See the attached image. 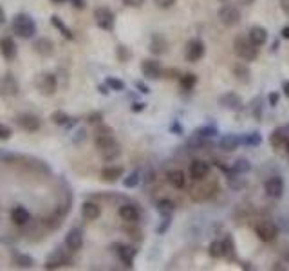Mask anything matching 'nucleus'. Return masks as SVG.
Returning <instances> with one entry per match:
<instances>
[{
    "mask_svg": "<svg viewBox=\"0 0 289 271\" xmlns=\"http://www.w3.org/2000/svg\"><path fill=\"white\" fill-rule=\"evenodd\" d=\"M155 208H157L161 217H172V213H174V210H175V204L170 201V199H161V201H157Z\"/></svg>",
    "mask_w": 289,
    "mask_h": 271,
    "instance_id": "nucleus-32",
    "label": "nucleus"
},
{
    "mask_svg": "<svg viewBox=\"0 0 289 271\" xmlns=\"http://www.w3.org/2000/svg\"><path fill=\"white\" fill-rule=\"evenodd\" d=\"M195 134L201 136V137H205V139H210V137H214V136L217 134V129H215L214 125H205V127H201V129H197Z\"/></svg>",
    "mask_w": 289,
    "mask_h": 271,
    "instance_id": "nucleus-39",
    "label": "nucleus"
},
{
    "mask_svg": "<svg viewBox=\"0 0 289 271\" xmlns=\"http://www.w3.org/2000/svg\"><path fill=\"white\" fill-rule=\"evenodd\" d=\"M217 16H219V20L226 25V27H233L240 22V11L239 7H235L231 4H224L217 11Z\"/></svg>",
    "mask_w": 289,
    "mask_h": 271,
    "instance_id": "nucleus-4",
    "label": "nucleus"
},
{
    "mask_svg": "<svg viewBox=\"0 0 289 271\" xmlns=\"http://www.w3.org/2000/svg\"><path fill=\"white\" fill-rule=\"evenodd\" d=\"M154 4L157 5L159 9H170V7L175 4V0H154Z\"/></svg>",
    "mask_w": 289,
    "mask_h": 271,
    "instance_id": "nucleus-46",
    "label": "nucleus"
},
{
    "mask_svg": "<svg viewBox=\"0 0 289 271\" xmlns=\"http://www.w3.org/2000/svg\"><path fill=\"white\" fill-rule=\"evenodd\" d=\"M69 264V257L65 253L64 250H55L51 253V257L47 259L45 262V270H56V268H62V266H67Z\"/></svg>",
    "mask_w": 289,
    "mask_h": 271,
    "instance_id": "nucleus-15",
    "label": "nucleus"
},
{
    "mask_svg": "<svg viewBox=\"0 0 289 271\" xmlns=\"http://www.w3.org/2000/svg\"><path fill=\"white\" fill-rule=\"evenodd\" d=\"M141 74L146 78V80H159L161 78V64L159 60H155V58H144L141 62Z\"/></svg>",
    "mask_w": 289,
    "mask_h": 271,
    "instance_id": "nucleus-8",
    "label": "nucleus"
},
{
    "mask_svg": "<svg viewBox=\"0 0 289 271\" xmlns=\"http://www.w3.org/2000/svg\"><path fill=\"white\" fill-rule=\"evenodd\" d=\"M284 132H286V136H288V141H289V125L284 127Z\"/></svg>",
    "mask_w": 289,
    "mask_h": 271,
    "instance_id": "nucleus-62",
    "label": "nucleus"
},
{
    "mask_svg": "<svg viewBox=\"0 0 289 271\" xmlns=\"http://www.w3.org/2000/svg\"><path fill=\"white\" fill-rule=\"evenodd\" d=\"M231 72H233L235 80L240 81V83H249V81H251V70H249V67L246 66V64H242V62L235 64V66L231 67Z\"/></svg>",
    "mask_w": 289,
    "mask_h": 271,
    "instance_id": "nucleus-23",
    "label": "nucleus"
},
{
    "mask_svg": "<svg viewBox=\"0 0 289 271\" xmlns=\"http://www.w3.org/2000/svg\"><path fill=\"white\" fill-rule=\"evenodd\" d=\"M233 51L246 62H253L259 56V47L249 40V36H237L233 40Z\"/></svg>",
    "mask_w": 289,
    "mask_h": 271,
    "instance_id": "nucleus-2",
    "label": "nucleus"
},
{
    "mask_svg": "<svg viewBox=\"0 0 289 271\" xmlns=\"http://www.w3.org/2000/svg\"><path fill=\"white\" fill-rule=\"evenodd\" d=\"M18 89H20V85H18V81H16V78L13 74H5L2 80H0V92L5 96H16L18 94Z\"/></svg>",
    "mask_w": 289,
    "mask_h": 271,
    "instance_id": "nucleus-19",
    "label": "nucleus"
},
{
    "mask_svg": "<svg viewBox=\"0 0 289 271\" xmlns=\"http://www.w3.org/2000/svg\"><path fill=\"white\" fill-rule=\"evenodd\" d=\"M51 24H53V27L55 29H58V33H62V36H64L65 40H74V33L67 27V25L62 22V18L58 15H53L51 16Z\"/></svg>",
    "mask_w": 289,
    "mask_h": 271,
    "instance_id": "nucleus-29",
    "label": "nucleus"
},
{
    "mask_svg": "<svg viewBox=\"0 0 289 271\" xmlns=\"http://www.w3.org/2000/svg\"><path fill=\"white\" fill-rule=\"evenodd\" d=\"M123 166H105L101 170V179L107 181V183H116L123 176Z\"/></svg>",
    "mask_w": 289,
    "mask_h": 271,
    "instance_id": "nucleus-28",
    "label": "nucleus"
},
{
    "mask_svg": "<svg viewBox=\"0 0 289 271\" xmlns=\"http://www.w3.org/2000/svg\"><path fill=\"white\" fill-rule=\"evenodd\" d=\"M208 253H210V257H214V259H220V257H224V244H222V241H212L210 242Z\"/></svg>",
    "mask_w": 289,
    "mask_h": 271,
    "instance_id": "nucleus-34",
    "label": "nucleus"
},
{
    "mask_svg": "<svg viewBox=\"0 0 289 271\" xmlns=\"http://www.w3.org/2000/svg\"><path fill=\"white\" fill-rule=\"evenodd\" d=\"M51 121L55 123V125H67L71 121V118L67 116V112H64V111H55L53 114H51Z\"/></svg>",
    "mask_w": 289,
    "mask_h": 271,
    "instance_id": "nucleus-37",
    "label": "nucleus"
},
{
    "mask_svg": "<svg viewBox=\"0 0 289 271\" xmlns=\"http://www.w3.org/2000/svg\"><path fill=\"white\" fill-rule=\"evenodd\" d=\"M168 183L174 186V188H185V183H186L185 174L181 170H172L168 174Z\"/></svg>",
    "mask_w": 289,
    "mask_h": 271,
    "instance_id": "nucleus-33",
    "label": "nucleus"
},
{
    "mask_svg": "<svg viewBox=\"0 0 289 271\" xmlns=\"http://www.w3.org/2000/svg\"><path fill=\"white\" fill-rule=\"evenodd\" d=\"M249 109H251V112H253L255 118H257V120H260V118H262V114H260V109H262V98H260V96H257V98L251 101Z\"/></svg>",
    "mask_w": 289,
    "mask_h": 271,
    "instance_id": "nucleus-44",
    "label": "nucleus"
},
{
    "mask_svg": "<svg viewBox=\"0 0 289 271\" xmlns=\"http://www.w3.org/2000/svg\"><path fill=\"white\" fill-rule=\"evenodd\" d=\"M197 83V76L195 74H185L179 78V85L183 90H192Z\"/></svg>",
    "mask_w": 289,
    "mask_h": 271,
    "instance_id": "nucleus-36",
    "label": "nucleus"
},
{
    "mask_svg": "<svg viewBox=\"0 0 289 271\" xmlns=\"http://www.w3.org/2000/svg\"><path fill=\"white\" fill-rule=\"evenodd\" d=\"M65 246L69 251H80L83 248V231L80 228H72L65 235Z\"/></svg>",
    "mask_w": 289,
    "mask_h": 271,
    "instance_id": "nucleus-11",
    "label": "nucleus"
},
{
    "mask_svg": "<svg viewBox=\"0 0 289 271\" xmlns=\"http://www.w3.org/2000/svg\"><path fill=\"white\" fill-rule=\"evenodd\" d=\"M228 179H229V186L235 188V190H240V188L244 186V181L242 179H233V176H229Z\"/></svg>",
    "mask_w": 289,
    "mask_h": 271,
    "instance_id": "nucleus-49",
    "label": "nucleus"
},
{
    "mask_svg": "<svg viewBox=\"0 0 289 271\" xmlns=\"http://www.w3.org/2000/svg\"><path fill=\"white\" fill-rule=\"evenodd\" d=\"M11 29L16 36H20L24 40H29L36 35V22L31 18L27 13H18L13 16L11 22Z\"/></svg>",
    "mask_w": 289,
    "mask_h": 271,
    "instance_id": "nucleus-1",
    "label": "nucleus"
},
{
    "mask_svg": "<svg viewBox=\"0 0 289 271\" xmlns=\"http://www.w3.org/2000/svg\"><path fill=\"white\" fill-rule=\"evenodd\" d=\"M282 90H284V94L289 98V81H284V83H282Z\"/></svg>",
    "mask_w": 289,
    "mask_h": 271,
    "instance_id": "nucleus-58",
    "label": "nucleus"
},
{
    "mask_svg": "<svg viewBox=\"0 0 289 271\" xmlns=\"http://www.w3.org/2000/svg\"><path fill=\"white\" fill-rule=\"evenodd\" d=\"M286 146H288V154H289V141H288V143H286Z\"/></svg>",
    "mask_w": 289,
    "mask_h": 271,
    "instance_id": "nucleus-64",
    "label": "nucleus"
},
{
    "mask_svg": "<svg viewBox=\"0 0 289 271\" xmlns=\"http://www.w3.org/2000/svg\"><path fill=\"white\" fill-rule=\"evenodd\" d=\"M35 87L42 96H53L56 92V87H58L56 76L51 72H40L35 78Z\"/></svg>",
    "mask_w": 289,
    "mask_h": 271,
    "instance_id": "nucleus-3",
    "label": "nucleus"
},
{
    "mask_svg": "<svg viewBox=\"0 0 289 271\" xmlns=\"http://www.w3.org/2000/svg\"><path fill=\"white\" fill-rule=\"evenodd\" d=\"M11 221L15 222L16 226H24L31 221V213L25 210L24 206H15L11 211Z\"/></svg>",
    "mask_w": 289,
    "mask_h": 271,
    "instance_id": "nucleus-26",
    "label": "nucleus"
},
{
    "mask_svg": "<svg viewBox=\"0 0 289 271\" xmlns=\"http://www.w3.org/2000/svg\"><path fill=\"white\" fill-rule=\"evenodd\" d=\"M260 143H262V137H260L259 132H251V134H244L242 136V145L246 146H259Z\"/></svg>",
    "mask_w": 289,
    "mask_h": 271,
    "instance_id": "nucleus-35",
    "label": "nucleus"
},
{
    "mask_svg": "<svg viewBox=\"0 0 289 271\" xmlns=\"http://www.w3.org/2000/svg\"><path fill=\"white\" fill-rule=\"evenodd\" d=\"M168 226H170V217H165V224H161L159 228H157V233H159V235H163V233L168 230Z\"/></svg>",
    "mask_w": 289,
    "mask_h": 271,
    "instance_id": "nucleus-54",
    "label": "nucleus"
},
{
    "mask_svg": "<svg viewBox=\"0 0 289 271\" xmlns=\"http://www.w3.org/2000/svg\"><path fill=\"white\" fill-rule=\"evenodd\" d=\"M134 85H136V89L140 90L141 94H148V92H150V89H148V85H144L143 81H136Z\"/></svg>",
    "mask_w": 289,
    "mask_h": 271,
    "instance_id": "nucleus-51",
    "label": "nucleus"
},
{
    "mask_svg": "<svg viewBox=\"0 0 289 271\" xmlns=\"http://www.w3.org/2000/svg\"><path fill=\"white\" fill-rule=\"evenodd\" d=\"M101 120H103V114H101V112H92V114H89V118H87V121L92 123V125L101 123Z\"/></svg>",
    "mask_w": 289,
    "mask_h": 271,
    "instance_id": "nucleus-47",
    "label": "nucleus"
},
{
    "mask_svg": "<svg viewBox=\"0 0 289 271\" xmlns=\"http://www.w3.org/2000/svg\"><path fill=\"white\" fill-rule=\"evenodd\" d=\"M116 250V255L120 257V261L123 262L125 266H132V262H134V257L138 253L134 246H125V244H116L114 246Z\"/></svg>",
    "mask_w": 289,
    "mask_h": 271,
    "instance_id": "nucleus-18",
    "label": "nucleus"
},
{
    "mask_svg": "<svg viewBox=\"0 0 289 271\" xmlns=\"http://www.w3.org/2000/svg\"><path fill=\"white\" fill-rule=\"evenodd\" d=\"M143 109H144V103H132V107H130L132 112H141Z\"/></svg>",
    "mask_w": 289,
    "mask_h": 271,
    "instance_id": "nucleus-56",
    "label": "nucleus"
},
{
    "mask_svg": "<svg viewBox=\"0 0 289 271\" xmlns=\"http://www.w3.org/2000/svg\"><path fill=\"white\" fill-rule=\"evenodd\" d=\"M239 4H242V5H251V4H255V0H239Z\"/></svg>",
    "mask_w": 289,
    "mask_h": 271,
    "instance_id": "nucleus-61",
    "label": "nucleus"
},
{
    "mask_svg": "<svg viewBox=\"0 0 289 271\" xmlns=\"http://www.w3.org/2000/svg\"><path fill=\"white\" fill-rule=\"evenodd\" d=\"M240 145H242V136H237V134H224L219 141V146L224 152L237 150Z\"/></svg>",
    "mask_w": 289,
    "mask_h": 271,
    "instance_id": "nucleus-21",
    "label": "nucleus"
},
{
    "mask_svg": "<svg viewBox=\"0 0 289 271\" xmlns=\"http://www.w3.org/2000/svg\"><path fill=\"white\" fill-rule=\"evenodd\" d=\"M16 266L20 268H33L35 266V259L29 255H16Z\"/></svg>",
    "mask_w": 289,
    "mask_h": 271,
    "instance_id": "nucleus-42",
    "label": "nucleus"
},
{
    "mask_svg": "<svg viewBox=\"0 0 289 271\" xmlns=\"http://www.w3.org/2000/svg\"><path fill=\"white\" fill-rule=\"evenodd\" d=\"M138 183H140V172H130L123 179L125 188H134V186H138Z\"/></svg>",
    "mask_w": 289,
    "mask_h": 271,
    "instance_id": "nucleus-40",
    "label": "nucleus"
},
{
    "mask_svg": "<svg viewBox=\"0 0 289 271\" xmlns=\"http://www.w3.org/2000/svg\"><path fill=\"white\" fill-rule=\"evenodd\" d=\"M219 105H222L228 111H240L242 109V98L235 92H224L222 96H219Z\"/></svg>",
    "mask_w": 289,
    "mask_h": 271,
    "instance_id": "nucleus-14",
    "label": "nucleus"
},
{
    "mask_svg": "<svg viewBox=\"0 0 289 271\" xmlns=\"http://www.w3.org/2000/svg\"><path fill=\"white\" fill-rule=\"evenodd\" d=\"M280 9L284 11V15L289 16V0H280Z\"/></svg>",
    "mask_w": 289,
    "mask_h": 271,
    "instance_id": "nucleus-55",
    "label": "nucleus"
},
{
    "mask_svg": "<svg viewBox=\"0 0 289 271\" xmlns=\"http://www.w3.org/2000/svg\"><path fill=\"white\" fill-rule=\"evenodd\" d=\"M114 141H116L114 131H112L109 125L98 123V127H96V131H94V145H96V148L100 150V148L110 145V143H114Z\"/></svg>",
    "mask_w": 289,
    "mask_h": 271,
    "instance_id": "nucleus-5",
    "label": "nucleus"
},
{
    "mask_svg": "<svg viewBox=\"0 0 289 271\" xmlns=\"http://www.w3.org/2000/svg\"><path fill=\"white\" fill-rule=\"evenodd\" d=\"M222 244H224V257L228 259V261H235V244H233V239L231 237H226L224 241H222Z\"/></svg>",
    "mask_w": 289,
    "mask_h": 271,
    "instance_id": "nucleus-38",
    "label": "nucleus"
},
{
    "mask_svg": "<svg viewBox=\"0 0 289 271\" xmlns=\"http://www.w3.org/2000/svg\"><path fill=\"white\" fill-rule=\"evenodd\" d=\"M264 190L269 197L279 199V197H282V194H284V179L279 176L269 177V179L264 183Z\"/></svg>",
    "mask_w": 289,
    "mask_h": 271,
    "instance_id": "nucleus-12",
    "label": "nucleus"
},
{
    "mask_svg": "<svg viewBox=\"0 0 289 271\" xmlns=\"http://www.w3.org/2000/svg\"><path fill=\"white\" fill-rule=\"evenodd\" d=\"M249 40L253 42L257 47H260V45H264L266 42H268V31L264 29V27H260V25H253L251 29H249Z\"/></svg>",
    "mask_w": 289,
    "mask_h": 271,
    "instance_id": "nucleus-25",
    "label": "nucleus"
},
{
    "mask_svg": "<svg viewBox=\"0 0 289 271\" xmlns=\"http://www.w3.org/2000/svg\"><path fill=\"white\" fill-rule=\"evenodd\" d=\"M98 90H100L101 94H105V96H107V94L110 92V89H109V85H107V83H105V85H100V87H98Z\"/></svg>",
    "mask_w": 289,
    "mask_h": 271,
    "instance_id": "nucleus-57",
    "label": "nucleus"
},
{
    "mask_svg": "<svg viewBox=\"0 0 289 271\" xmlns=\"http://www.w3.org/2000/svg\"><path fill=\"white\" fill-rule=\"evenodd\" d=\"M255 233H257V237H259L260 241L271 242L279 235V228L271 221H260L259 224L255 226Z\"/></svg>",
    "mask_w": 289,
    "mask_h": 271,
    "instance_id": "nucleus-7",
    "label": "nucleus"
},
{
    "mask_svg": "<svg viewBox=\"0 0 289 271\" xmlns=\"http://www.w3.org/2000/svg\"><path fill=\"white\" fill-rule=\"evenodd\" d=\"M94 20L96 25L103 31L114 29V13L109 7H96L94 9Z\"/></svg>",
    "mask_w": 289,
    "mask_h": 271,
    "instance_id": "nucleus-6",
    "label": "nucleus"
},
{
    "mask_svg": "<svg viewBox=\"0 0 289 271\" xmlns=\"http://www.w3.org/2000/svg\"><path fill=\"white\" fill-rule=\"evenodd\" d=\"M81 215H83V219H87V221H96V219H100V215H101V208L92 201H85L83 204H81Z\"/></svg>",
    "mask_w": 289,
    "mask_h": 271,
    "instance_id": "nucleus-22",
    "label": "nucleus"
},
{
    "mask_svg": "<svg viewBox=\"0 0 289 271\" xmlns=\"http://www.w3.org/2000/svg\"><path fill=\"white\" fill-rule=\"evenodd\" d=\"M105 83L109 85L110 90H118V92H120V90H125V83H123V81L118 80V78H112V76H109V78L105 80Z\"/></svg>",
    "mask_w": 289,
    "mask_h": 271,
    "instance_id": "nucleus-43",
    "label": "nucleus"
},
{
    "mask_svg": "<svg viewBox=\"0 0 289 271\" xmlns=\"http://www.w3.org/2000/svg\"><path fill=\"white\" fill-rule=\"evenodd\" d=\"M288 143V136L284 132V127H279V129H275L269 136V145L273 146V148H280L282 145Z\"/></svg>",
    "mask_w": 289,
    "mask_h": 271,
    "instance_id": "nucleus-30",
    "label": "nucleus"
},
{
    "mask_svg": "<svg viewBox=\"0 0 289 271\" xmlns=\"http://www.w3.org/2000/svg\"><path fill=\"white\" fill-rule=\"evenodd\" d=\"M11 134H13V131H11L9 127L5 125V123H0V141L11 139Z\"/></svg>",
    "mask_w": 289,
    "mask_h": 271,
    "instance_id": "nucleus-45",
    "label": "nucleus"
},
{
    "mask_svg": "<svg viewBox=\"0 0 289 271\" xmlns=\"http://www.w3.org/2000/svg\"><path fill=\"white\" fill-rule=\"evenodd\" d=\"M249 170H251V163H249L248 159H244V157H240V159H237L233 165H231V168H229V174L240 176V174H248Z\"/></svg>",
    "mask_w": 289,
    "mask_h": 271,
    "instance_id": "nucleus-31",
    "label": "nucleus"
},
{
    "mask_svg": "<svg viewBox=\"0 0 289 271\" xmlns=\"http://www.w3.org/2000/svg\"><path fill=\"white\" fill-rule=\"evenodd\" d=\"M208 174H210V165L206 161H203V159L192 161V165H190V176H192V179L201 181V179H205Z\"/></svg>",
    "mask_w": 289,
    "mask_h": 271,
    "instance_id": "nucleus-20",
    "label": "nucleus"
},
{
    "mask_svg": "<svg viewBox=\"0 0 289 271\" xmlns=\"http://www.w3.org/2000/svg\"><path fill=\"white\" fill-rule=\"evenodd\" d=\"M282 36H284V38H288V40H289V25H286L284 29H282Z\"/></svg>",
    "mask_w": 289,
    "mask_h": 271,
    "instance_id": "nucleus-60",
    "label": "nucleus"
},
{
    "mask_svg": "<svg viewBox=\"0 0 289 271\" xmlns=\"http://www.w3.org/2000/svg\"><path fill=\"white\" fill-rule=\"evenodd\" d=\"M127 7H134V9H138V7H141V5L144 4V0H121Z\"/></svg>",
    "mask_w": 289,
    "mask_h": 271,
    "instance_id": "nucleus-48",
    "label": "nucleus"
},
{
    "mask_svg": "<svg viewBox=\"0 0 289 271\" xmlns=\"http://www.w3.org/2000/svg\"><path fill=\"white\" fill-rule=\"evenodd\" d=\"M148 49H150V53H152V55H155V56L165 55L166 51H168V40H166V38L161 35V33H154V35L150 36Z\"/></svg>",
    "mask_w": 289,
    "mask_h": 271,
    "instance_id": "nucleus-13",
    "label": "nucleus"
},
{
    "mask_svg": "<svg viewBox=\"0 0 289 271\" xmlns=\"http://www.w3.org/2000/svg\"><path fill=\"white\" fill-rule=\"evenodd\" d=\"M120 217L123 219L125 222H138L140 221V211H138V208L132 204H123L120 208Z\"/></svg>",
    "mask_w": 289,
    "mask_h": 271,
    "instance_id": "nucleus-27",
    "label": "nucleus"
},
{
    "mask_svg": "<svg viewBox=\"0 0 289 271\" xmlns=\"http://www.w3.org/2000/svg\"><path fill=\"white\" fill-rule=\"evenodd\" d=\"M98 152H100L101 157H103L105 161H109V163H110V161L118 159V157L121 156V146H120V143H118V141H114V143H110V145L100 148Z\"/></svg>",
    "mask_w": 289,
    "mask_h": 271,
    "instance_id": "nucleus-24",
    "label": "nucleus"
},
{
    "mask_svg": "<svg viewBox=\"0 0 289 271\" xmlns=\"http://www.w3.org/2000/svg\"><path fill=\"white\" fill-rule=\"evenodd\" d=\"M5 22V11H4V7L0 5V24H4Z\"/></svg>",
    "mask_w": 289,
    "mask_h": 271,
    "instance_id": "nucleus-59",
    "label": "nucleus"
},
{
    "mask_svg": "<svg viewBox=\"0 0 289 271\" xmlns=\"http://www.w3.org/2000/svg\"><path fill=\"white\" fill-rule=\"evenodd\" d=\"M116 56H118V60H120V62H127L130 56H132V53L129 51V47H127V45L120 44L118 47H116Z\"/></svg>",
    "mask_w": 289,
    "mask_h": 271,
    "instance_id": "nucleus-41",
    "label": "nucleus"
},
{
    "mask_svg": "<svg viewBox=\"0 0 289 271\" xmlns=\"http://www.w3.org/2000/svg\"><path fill=\"white\" fill-rule=\"evenodd\" d=\"M51 2H53V4H64L65 0H51Z\"/></svg>",
    "mask_w": 289,
    "mask_h": 271,
    "instance_id": "nucleus-63",
    "label": "nucleus"
},
{
    "mask_svg": "<svg viewBox=\"0 0 289 271\" xmlns=\"http://www.w3.org/2000/svg\"><path fill=\"white\" fill-rule=\"evenodd\" d=\"M16 123L25 132H36L40 129V118L36 114H31V112H22L16 116Z\"/></svg>",
    "mask_w": 289,
    "mask_h": 271,
    "instance_id": "nucleus-10",
    "label": "nucleus"
},
{
    "mask_svg": "<svg viewBox=\"0 0 289 271\" xmlns=\"http://www.w3.org/2000/svg\"><path fill=\"white\" fill-rule=\"evenodd\" d=\"M170 131L174 132V134H183V127H181L179 121H174V123H172V127H170Z\"/></svg>",
    "mask_w": 289,
    "mask_h": 271,
    "instance_id": "nucleus-53",
    "label": "nucleus"
},
{
    "mask_svg": "<svg viewBox=\"0 0 289 271\" xmlns=\"http://www.w3.org/2000/svg\"><path fill=\"white\" fill-rule=\"evenodd\" d=\"M33 49H35L40 56H44V58H49V56H53V53H55V44H53L51 38L42 36V38H36V40L33 42Z\"/></svg>",
    "mask_w": 289,
    "mask_h": 271,
    "instance_id": "nucleus-16",
    "label": "nucleus"
},
{
    "mask_svg": "<svg viewBox=\"0 0 289 271\" xmlns=\"http://www.w3.org/2000/svg\"><path fill=\"white\" fill-rule=\"evenodd\" d=\"M0 55L9 62L16 58L18 49H16V44H15V40H13L11 36H4V38H0Z\"/></svg>",
    "mask_w": 289,
    "mask_h": 271,
    "instance_id": "nucleus-17",
    "label": "nucleus"
},
{
    "mask_svg": "<svg viewBox=\"0 0 289 271\" xmlns=\"http://www.w3.org/2000/svg\"><path fill=\"white\" fill-rule=\"evenodd\" d=\"M205 56V44L199 38H192L185 47L186 62H199Z\"/></svg>",
    "mask_w": 289,
    "mask_h": 271,
    "instance_id": "nucleus-9",
    "label": "nucleus"
},
{
    "mask_svg": "<svg viewBox=\"0 0 289 271\" xmlns=\"http://www.w3.org/2000/svg\"><path fill=\"white\" fill-rule=\"evenodd\" d=\"M268 101H269V105H271V107L279 105V92H269Z\"/></svg>",
    "mask_w": 289,
    "mask_h": 271,
    "instance_id": "nucleus-50",
    "label": "nucleus"
},
{
    "mask_svg": "<svg viewBox=\"0 0 289 271\" xmlns=\"http://www.w3.org/2000/svg\"><path fill=\"white\" fill-rule=\"evenodd\" d=\"M71 4L74 5L76 9H85L87 7V0H71Z\"/></svg>",
    "mask_w": 289,
    "mask_h": 271,
    "instance_id": "nucleus-52",
    "label": "nucleus"
}]
</instances>
